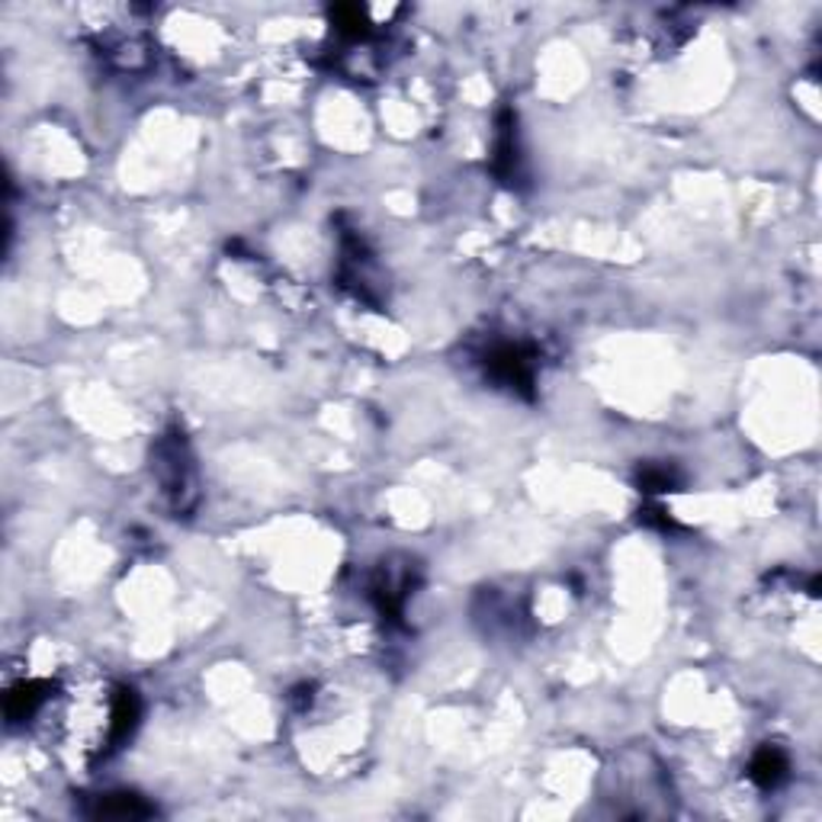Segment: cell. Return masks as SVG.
Instances as JSON below:
<instances>
[{
  "label": "cell",
  "mask_w": 822,
  "mask_h": 822,
  "mask_svg": "<svg viewBox=\"0 0 822 822\" xmlns=\"http://www.w3.org/2000/svg\"><path fill=\"white\" fill-rule=\"evenodd\" d=\"M155 472L161 479V488L171 495L177 508L183 511L190 501L186 495L193 492V479H190V460H186V450H183V440H161L158 444V454H155Z\"/></svg>",
  "instance_id": "obj_1"
},
{
  "label": "cell",
  "mask_w": 822,
  "mask_h": 822,
  "mask_svg": "<svg viewBox=\"0 0 822 822\" xmlns=\"http://www.w3.org/2000/svg\"><path fill=\"white\" fill-rule=\"evenodd\" d=\"M752 781L759 784V787H777L781 781H784V774H787V759L777 752V749H762L759 755H755V762H752Z\"/></svg>",
  "instance_id": "obj_2"
}]
</instances>
